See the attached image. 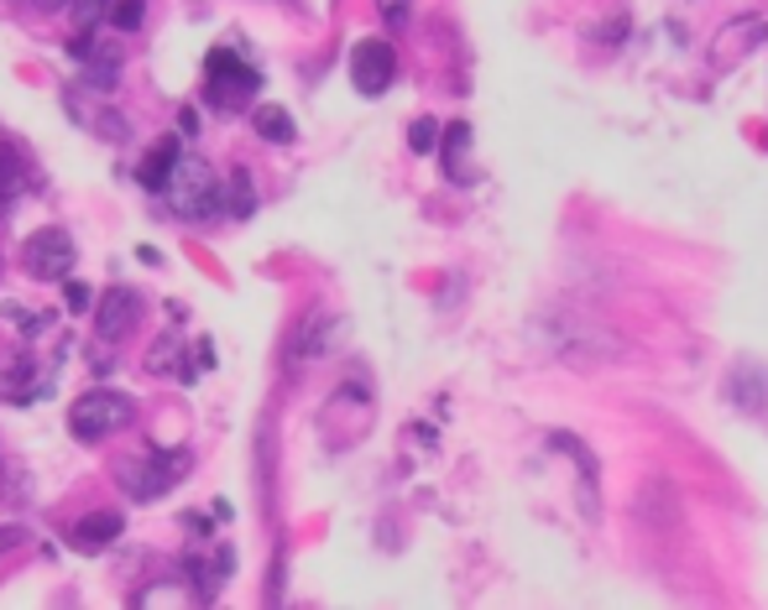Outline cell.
Here are the masks:
<instances>
[{"mask_svg": "<svg viewBox=\"0 0 768 610\" xmlns=\"http://www.w3.org/2000/svg\"><path fill=\"white\" fill-rule=\"evenodd\" d=\"M392 79H398V52H392V43L366 37V43L351 47V84H356V94L377 99V94L392 89Z\"/></svg>", "mask_w": 768, "mask_h": 610, "instance_id": "cell-9", "label": "cell"}, {"mask_svg": "<svg viewBox=\"0 0 768 610\" xmlns=\"http://www.w3.org/2000/svg\"><path fill=\"white\" fill-rule=\"evenodd\" d=\"M146 16V0H110V26L116 32H137Z\"/></svg>", "mask_w": 768, "mask_h": 610, "instance_id": "cell-19", "label": "cell"}, {"mask_svg": "<svg viewBox=\"0 0 768 610\" xmlns=\"http://www.w3.org/2000/svg\"><path fill=\"white\" fill-rule=\"evenodd\" d=\"M550 448L554 454H565L570 465H576V506H580V522H601V465L596 454L580 444L576 433H565V428H554L550 433Z\"/></svg>", "mask_w": 768, "mask_h": 610, "instance_id": "cell-7", "label": "cell"}, {"mask_svg": "<svg viewBox=\"0 0 768 610\" xmlns=\"http://www.w3.org/2000/svg\"><path fill=\"white\" fill-rule=\"evenodd\" d=\"M633 522L653 533V538H670L685 527V495L674 486L670 475H649L638 491H633Z\"/></svg>", "mask_w": 768, "mask_h": 610, "instance_id": "cell-4", "label": "cell"}, {"mask_svg": "<svg viewBox=\"0 0 768 610\" xmlns=\"http://www.w3.org/2000/svg\"><path fill=\"white\" fill-rule=\"evenodd\" d=\"M345 339V319H335V313H324V308H314L309 324L298 328V339H293V355L298 360H319V355H330Z\"/></svg>", "mask_w": 768, "mask_h": 610, "instance_id": "cell-11", "label": "cell"}, {"mask_svg": "<svg viewBox=\"0 0 768 610\" xmlns=\"http://www.w3.org/2000/svg\"><path fill=\"white\" fill-rule=\"evenodd\" d=\"M439 136H445V125H439V120H429V116H418V120L409 125V152L429 157L434 146H439Z\"/></svg>", "mask_w": 768, "mask_h": 610, "instance_id": "cell-17", "label": "cell"}, {"mask_svg": "<svg viewBox=\"0 0 768 610\" xmlns=\"http://www.w3.org/2000/svg\"><path fill=\"white\" fill-rule=\"evenodd\" d=\"M288 5H298V0H288Z\"/></svg>", "mask_w": 768, "mask_h": 610, "instance_id": "cell-25", "label": "cell"}, {"mask_svg": "<svg viewBox=\"0 0 768 610\" xmlns=\"http://www.w3.org/2000/svg\"><path fill=\"white\" fill-rule=\"evenodd\" d=\"M377 11H382V22H387V26H409L413 0H377Z\"/></svg>", "mask_w": 768, "mask_h": 610, "instance_id": "cell-23", "label": "cell"}, {"mask_svg": "<svg viewBox=\"0 0 768 610\" xmlns=\"http://www.w3.org/2000/svg\"><path fill=\"white\" fill-rule=\"evenodd\" d=\"M142 319V298L131 287H110L95 308V324H99V339H126L131 328Z\"/></svg>", "mask_w": 768, "mask_h": 610, "instance_id": "cell-10", "label": "cell"}, {"mask_svg": "<svg viewBox=\"0 0 768 610\" xmlns=\"http://www.w3.org/2000/svg\"><path fill=\"white\" fill-rule=\"evenodd\" d=\"M26 538H32V533H26L22 522H5V527H0V559L16 553V548H26Z\"/></svg>", "mask_w": 768, "mask_h": 610, "instance_id": "cell-22", "label": "cell"}, {"mask_svg": "<svg viewBox=\"0 0 768 610\" xmlns=\"http://www.w3.org/2000/svg\"><path fill=\"white\" fill-rule=\"evenodd\" d=\"M465 146H471V125L460 120V125L445 131V172H450V178H460V157H465Z\"/></svg>", "mask_w": 768, "mask_h": 610, "instance_id": "cell-18", "label": "cell"}, {"mask_svg": "<svg viewBox=\"0 0 768 610\" xmlns=\"http://www.w3.org/2000/svg\"><path fill=\"white\" fill-rule=\"evenodd\" d=\"M220 214H231V219H251L257 214V188H251V172L236 167L225 183H220Z\"/></svg>", "mask_w": 768, "mask_h": 610, "instance_id": "cell-14", "label": "cell"}, {"mask_svg": "<svg viewBox=\"0 0 768 610\" xmlns=\"http://www.w3.org/2000/svg\"><path fill=\"white\" fill-rule=\"evenodd\" d=\"M758 47H768V16L743 11V16H732V22L711 37V63H717V69H737V63H747Z\"/></svg>", "mask_w": 768, "mask_h": 610, "instance_id": "cell-8", "label": "cell"}, {"mask_svg": "<svg viewBox=\"0 0 768 610\" xmlns=\"http://www.w3.org/2000/svg\"><path fill=\"white\" fill-rule=\"evenodd\" d=\"M204 89H210V99H215V105L236 110V105H246L251 94L262 89V73L251 69V63H240L236 52L215 47V52L204 58Z\"/></svg>", "mask_w": 768, "mask_h": 610, "instance_id": "cell-5", "label": "cell"}, {"mask_svg": "<svg viewBox=\"0 0 768 610\" xmlns=\"http://www.w3.org/2000/svg\"><path fill=\"white\" fill-rule=\"evenodd\" d=\"M178 163H184V152H178V141H157L152 152H146V163L137 167V183L146 188V193H168L173 172H178Z\"/></svg>", "mask_w": 768, "mask_h": 610, "instance_id": "cell-12", "label": "cell"}, {"mask_svg": "<svg viewBox=\"0 0 768 610\" xmlns=\"http://www.w3.org/2000/svg\"><path fill=\"white\" fill-rule=\"evenodd\" d=\"M22 261H26V272H32L37 282H69L73 277V261H79V246H73L69 230L48 225V230H37L22 246Z\"/></svg>", "mask_w": 768, "mask_h": 610, "instance_id": "cell-6", "label": "cell"}, {"mask_svg": "<svg viewBox=\"0 0 768 610\" xmlns=\"http://www.w3.org/2000/svg\"><path fill=\"white\" fill-rule=\"evenodd\" d=\"M99 11H110V0H69V22L79 26V32H90Z\"/></svg>", "mask_w": 768, "mask_h": 610, "instance_id": "cell-20", "label": "cell"}, {"mask_svg": "<svg viewBox=\"0 0 768 610\" xmlns=\"http://www.w3.org/2000/svg\"><path fill=\"white\" fill-rule=\"evenodd\" d=\"M120 533H126V516H120V512H90V516H79V522L69 527V538L79 542V548H90V553L110 548Z\"/></svg>", "mask_w": 768, "mask_h": 610, "instance_id": "cell-13", "label": "cell"}, {"mask_svg": "<svg viewBox=\"0 0 768 610\" xmlns=\"http://www.w3.org/2000/svg\"><path fill=\"white\" fill-rule=\"evenodd\" d=\"M131 418H137V402L126 397V392L95 386V392H84L69 407V433L84 439V444H99V439H110L120 428H131Z\"/></svg>", "mask_w": 768, "mask_h": 610, "instance_id": "cell-2", "label": "cell"}, {"mask_svg": "<svg viewBox=\"0 0 768 610\" xmlns=\"http://www.w3.org/2000/svg\"><path fill=\"white\" fill-rule=\"evenodd\" d=\"M0 214H5V204H0Z\"/></svg>", "mask_w": 768, "mask_h": 610, "instance_id": "cell-24", "label": "cell"}, {"mask_svg": "<svg viewBox=\"0 0 768 610\" xmlns=\"http://www.w3.org/2000/svg\"><path fill=\"white\" fill-rule=\"evenodd\" d=\"M529 339L539 355H550L559 366H576V371H601V366H617L627 360V339L612 324H601L596 313H580V308H539L529 319Z\"/></svg>", "mask_w": 768, "mask_h": 610, "instance_id": "cell-1", "label": "cell"}, {"mask_svg": "<svg viewBox=\"0 0 768 610\" xmlns=\"http://www.w3.org/2000/svg\"><path fill=\"white\" fill-rule=\"evenodd\" d=\"M251 125H257V136L272 141V146H288L298 131H293V116L288 110H277V105H262L257 116H251Z\"/></svg>", "mask_w": 768, "mask_h": 610, "instance_id": "cell-15", "label": "cell"}, {"mask_svg": "<svg viewBox=\"0 0 768 610\" xmlns=\"http://www.w3.org/2000/svg\"><path fill=\"white\" fill-rule=\"evenodd\" d=\"M22 188H26L22 157H16V152H11V146L0 141V199H5V193H22Z\"/></svg>", "mask_w": 768, "mask_h": 610, "instance_id": "cell-16", "label": "cell"}, {"mask_svg": "<svg viewBox=\"0 0 768 610\" xmlns=\"http://www.w3.org/2000/svg\"><path fill=\"white\" fill-rule=\"evenodd\" d=\"M63 303L73 308V313H90V303H95V292H90V287H84V282H63Z\"/></svg>", "mask_w": 768, "mask_h": 610, "instance_id": "cell-21", "label": "cell"}, {"mask_svg": "<svg viewBox=\"0 0 768 610\" xmlns=\"http://www.w3.org/2000/svg\"><path fill=\"white\" fill-rule=\"evenodd\" d=\"M163 199L173 204V214H178V219H215V214H220V178H215V167L184 157Z\"/></svg>", "mask_w": 768, "mask_h": 610, "instance_id": "cell-3", "label": "cell"}]
</instances>
